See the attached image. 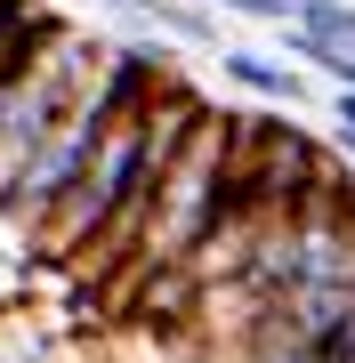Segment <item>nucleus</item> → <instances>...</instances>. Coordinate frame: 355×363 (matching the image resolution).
<instances>
[{"instance_id": "f257e3e1", "label": "nucleus", "mask_w": 355, "mask_h": 363, "mask_svg": "<svg viewBox=\"0 0 355 363\" xmlns=\"http://www.w3.org/2000/svg\"><path fill=\"white\" fill-rule=\"evenodd\" d=\"M235 202V113H202L170 169L154 178V210H145V259H186L210 234V218Z\"/></svg>"}, {"instance_id": "f03ea898", "label": "nucleus", "mask_w": 355, "mask_h": 363, "mask_svg": "<svg viewBox=\"0 0 355 363\" xmlns=\"http://www.w3.org/2000/svg\"><path fill=\"white\" fill-rule=\"evenodd\" d=\"M218 73L235 81L242 97H259V105H283V113L307 105V65H291L283 49H250V40H235V49H218Z\"/></svg>"}, {"instance_id": "20e7f679", "label": "nucleus", "mask_w": 355, "mask_h": 363, "mask_svg": "<svg viewBox=\"0 0 355 363\" xmlns=\"http://www.w3.org/2000/svg\"><path fill=\"white\" fill-rule=\"evenodd\" d=\"M202 9H226V16H242V25H291L299 0H202Z\"/></svg>"}, {"instance_id": "39448f33", "label": "nucleus", "mask_w": 355, "mask_h": 363, "mask_svg": "<svg viewBox=\"0 0 355 363\" xmlns=\"http://www.w3.org/2000/svg\"><path fill=\"white\" fill-rule=\"evenodd\" d=\"M331 145L347 154V169H355V89H339L331 97Z\"/></svg>"}, {"instance_id": "7ed1b4c3", "label": "nucleus", "mask_w": 355, "mask_h": 363, "mask_svg": "<svg viewBox=\"0 0 355 363\" xmlns=\"http://www.w3.org/2000/svg\"><path fill=\"white\" fill-rule=\"evenodd\" d=\"M299 25H315L323 40H339L355 57V0H299Z\"/></svg>"}]
</instances>
